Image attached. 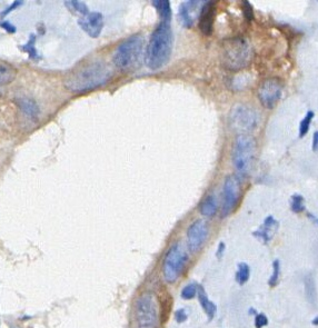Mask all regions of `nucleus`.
<instances>
[{
  "mask_svg": "<svg viewBox=\"0 0 318 328\" xmlns=\"http://www.w3.org/2000/svg\"><path fill=\"white\" fill-rule=\"evenodd\" d=\"M111 78V70L101 61L82 66L70 73L65 79V86L76 94L90 92L107 84Z\"/></svg>",
  "mask_w": 318,
  "mask_h": 328,
  "instance_id": "nucleus-1",
  "label": "nucleus"
},
{
  "mask_svg": "<svg viewBox=\"0 0 318 328\" xmlns=\"http://www.w3.org/2000/svg\"><path fill=\"white\" fill-rule=\"evenodd\" d=\"M174 37L169 22L161 21L151 34L147 46L145 63L151 70H157L168 63L173 51Z\"/></svg>",
  "mask_w": 318,
  "mask_h": 328,
  "instance_id": "nucleus-2",
  "label": "nucleus"
},
{
  "mask_svg": "<svg viewBox=\"0 0 318 328\" xmlns=\"http://www.w3.org/2000/svg\"><path fill=\"white\" fill-rule=\"evenodd\" d=\"M221 64L230 71L247 67L253 59V49L244 38H230L221 45Z\"/></svg>",
  "mask_w": 318,
  "mask_h": 328,
  "instance_id": "nucleus-3",
  "label": "nucleus"
},
{
  "mask_svg": "<svg viewBox=\"0 0 318 328\" xmlns=\"http://www.w3.org/2000/svg\"><path fill=\"white\" fill-rule=\"evenodd\" d=\"M144 39L140 36H131L122 41L113 52V64L121 71H130L137 67L142 56Z\"/></svg>",
  "mask_w": 318,
  "mask_h": 328,
  "instance_id": "nucleus-4",
  "label": "nucleus"
},
{
  "mask_svg": "<svg viewBox=\"0 0 318 328\" xmlns=\"http://www.w3.org/2000/svg\"><path fill=\"white\" fill-rule=\"evenodd\" d=\"M256 153V142L251 136L241 134L237 137L232 148V164L240 177L247 176L253 166Z\"/></svg>",
  "mask_w": 318,
  "mask_h": 328,
  "instance_id": "nucleus-5",
  "label": "nucleus"
},
{
  "mask_svg": "<svg viewBox=\"0 0 318 328\" xmlns=\"http://www.w3.org/2000/svg\"><path fill=\"white\" fill-rule=\"evenodd\" d=\"M187 259V253L182 245L175 244L170 247L163 264V274L166 282L169 284L176 282Z\"/></svg>",
  "mask_w": 318,
  "mask_h": 328,
  "instance_id": "nucleus-6",
  "label": "nucleus"
},
{
  "mask_svg": "<svg viewBox=\"0 0 318 328\" xmlns=\"http://www.w3.org/2000/svg\"><path fill=\"white\" fill-rule=\"evenodd\" d=\"M230 126L235 130L248 132L254 130L258 122V116L253 108L238 104L232 107L229 115Z\"/></svg>",
  "mask_w": 318,
  "mask_h": 328,
  "instance_id": "nucleus-7",
  "label": "nucleus"
},
{
  "mask_svg": "<svg viewBox=\"0 0 318 328\" xmlns=\"http://www.w3.org/2000/svg\"><path fill=\"white\" fill-rule=\"evenodd\" d=\"M136 321L139 328H155L158 322L157 307L151 295L146 294L137 301Z\"/></svg>",
  "mask_w": 318,
  "mask_h": 328,
  "instance_id": "nucleus-8",
  "label": "nucleus"
},
{
  "mask_svg": "<svg viewBox=\"0 0 318 328\" xmlns=\"http://www.w3.org/2000/svg\"><path fill=\"white\" fill-rule=\"evenodd\" d=\"M283 94V83L278 78H267L258 88V99L265 108L273 109Z\"/></svg>",
  "mask_w": 318,
  "mask_h": 328,
  "instance_id": "nucleus-9",
  "label": "nucleus"
},
{
  "mask_svg": "<svg viewBox=\"0 0 318 328\" xmlns=\"http://www.w3.org/2000/svg\"><path fill=\"white\" fill-rule=\"evenodd\" d=\"M240 186L239 179L236 176H228L225 179L224 188H222V207L221 215L222 217L228 216L234 211L239 199Z\"/></svg>",
  "mask_w": 318,
  "mask_h": 328,
  "instance_id": "nucleus-10",
  "label": "nucleus"
},
{
  "mask_svg": "<svg viewBox=\"0 0 318 328\" xmlns=\"http://www.w3.org/2000/svg\"><path fill=\"white\" fill-rule=\"evenodd\" d=\"M208 236V226L204 220L198 219L189 226L187 230V244L191 251L195 253L201 249Z\"/></svg>",
  "mask_w": 318,
  "mask_h": 328,
  "instance_id": "nucleus-11",
  "label": "nucleus"
},
{
  "mask_svg": "<svg viewBox=\"0 0 318 328\" xmlns=\"http://www.w3.org/2000/svg\"><path fill=\"white\" fill-rule=\"evenodd\" d=\"M78 25L90 37L97 38L102 34L104 28V17L98 11L89 12L86 16L79 18Z\"/></svg>",
  "mask_w": 318,
  "mask_h": 328,
  "instance_id": "nucleus-12",
  "label": "nucleus"
},
{
  "mask_svg": "<svg viewBox=\"0 0 318 328\" xmlns=\"http://www.w3.org/2000/svg\"><path fill=\"white\" fill-rule=\"evenodd\" d=\"M202 1H185L179 7V19L186 28H191L196 18L201 15Z\"/></svg>",
  "mask_w": 318,
  "mask_h": 328,
  "instance_id": "nucleus-13",
  "label": "nucleus"
},
{
  "mask_svg": "<svg viewBox=\"0 0 318 328\" xmlns=\"http://www.w3.org/2000/svg\"><path fill=\"white\" fill-rule=\"evenodd\" d=\"M213 18H215V2H204L202 6L201 15H199V28H201L204 35H212L213 27Z\"/></svg>",
  "mask_w": 318,
  "mask_h": 328,
  "instance_id": "nucleus-14",
  "label": "nucleus"
},
{
  "mask_svg": "<svg viewBox=\"0 0 318 328\" xmlns=\"http://www.w3.org/2000/svg\"><path fill=\"white\" fill-rule=\"evenodd\" d=\"M278 225V221L273 216H268L264 220V224L260 226L259 229L254 232V236L262 239L264 242H268L273 238L274 232L277 230Z\"/></svg>",
  "mask_w": 318,
  "mask_h": 328,
  "instance_id": "nucleus-15",
  "label": "nucleus"
},
{
  "mask_svg": "<svg viewBox=\"0 0 318 328\" xmlns=\"http://www.w3.org/2000/svg\"><path fill=\"white\" fill-rule=\"evenodd\" d=\"M16 103L19 106V108L22 110V112L26 113V115L29 118H31V119L36 120L38 116H39V107H38L36 102L32 101V99L22 97V98L17 99Z\"/></svg>",
  "mask_w": 318,
  "mask_h": 328,
  "instance_id": "nucleus-16",
  "label": "nucleus"
},
{
  "mask_svg": "<svg viewBox=\"0 0 318 328\" xmlns=\"http://www.w3.org/2000/svg\"><path fill=\"white\" fill-rule=\"evenodd\" d=\"M197 295H198L199 303H201L203 310L205 311L206 315L208 317V320L212 321V318H213V316H215L216 311H217L216 305L211 301L210 298H208V296H207L206 293H205V289H204L202 286L198 287Z\"/></svg>",
  "mask_w": 318,
  "mask_h": 328,
  "instance_id": "nucleus-17",
  "label": "nucleus"
},
{
  "mask_svg": "<svg viewBox=\"0 0 318 328\" xmlns=\"http://www.w3.org/2000/svg\"><path fill=\"white\" fill-rule=\"evenodd\" d=\"M17 71L10 64L0 60V86L8 85L16 78Z\"/></svg>",
  "mask_w": 318,
  "mask_h": 328,
  "instance_id": "nucleus-18",
  "label": "nucleus"
},
{
  "mask_svg": "<svg viewBox=\"0 0 318 328\" xmlns=\"http://www.w3.org/2000/svg\"><path fill=\"white\" fill-rule=\"evenodd\" d=\"M217 208H218V203L213 195H210V196H207L205 199H204L203 203L201 204V207H199L202 215L206 217H212L215 215Z\"/></svg>",
  "mask_w": 318,
  "mask_h": 328,
  "instance_id": "nucleus-19",
  "label": "nucleus"
},
{
  "mask_svg": "<svg viewBox=\"0 0 318 328\" xmlns=\"http://www.w3.org/2000/svg\"><path fill=\"white\" fill-rule=\"evenodd\" d=\"M153 4L157 9L159 17L163 22H169L172 19V7L168 0H158V1H153Z\"/></svg>",
  "mask_w": 318,
  "mask_h": 328,
  "instance_id": "nucleus-20",
  "label": "nucleus"
},
{
  "mask_svg": "<svg viewBox=\"0 0 318 328\" xmlns=\"http://www.w3.org/2000/svg\"><path fill=\"white\" fill-rule=\"evenodd\" d=\"M305 292H306V297L308 301L312 304L316 303V285H315V279L312 275H307L305 277Z\"/></svg>",
  "mask_w": 318,
  "mask_h": 328,
  "instance_id": "nucleus-21",
  "label": "nucleus"
},
{
  "mask_svg": "<svg viewBox=\"0 0 318 328\" xmlns=\"http://www.w3.org/2000/svg\"><path fill=\"white\" fill-rule=\"evenodd\" d=\"M35 44H36V35L31 34L29 37V40L27 41V44L20 46V49L22 51L27 52L28 56H29V58L34 59V60H38V59H40V57H39V55H38V51L36 49Z\"/></svg>",
  "mask_w": 318,
  "mask_h": 328,
  "instance_id": "nucleus-22",
  "label": "nucleus"
},
{
  "mask_svg": "<svg viewBox=\"0 0 318 328\" xmlns=\"http://www.w3.org/2000/svg\"><path fill=\"white\" fill-rule=\"evenodd\" d=\"M249 275H250L249 266L246 263L238 264V270H237V276H236L238 284L244 285L245 283H247V280L249 279Z\"/></svg>",
  "mask_w": 318,
  "mask_h": 328,
  "instance_id": "nucleus-23",
  "label": "nucleus"
},
{
  "mask_svg": "<svg viewBox=\"0 0 318 328\" xmlns=\"http://www.w3.org/2000/svg\"><path fill=\"white\" fill-rule=\"evenodd\" d=\"M314 116H315L314 111L310 110L306 113L305 118H304V119L301 121V125H300V137L301 138H303V137L307 134L308 130H310L311 122L313 120V118H314Z\"/></svg>",
  "mask_w": 318,
  "mask_h": 328,
  "instance_id": "nucleus-24",
  "label": "nucleus"
},
{
  "mask_svg": "<svg viewBox=\"0 0 318 328\" xmlns=\"http://www.w3.org/2000/svg\"><path fill=\"white\" fill-rule=\"evenodd\" d=\"M291 208L294 213H302L305 211V205H304V197L302 195L295 194L292 196V204H291Z\"/></svg>",
  "mask_w": 318,
  "mask_h": 328,
  "instance_id": "nucleus-25",
  "label": "nucleus"
},
{
  "mask_svg": "<svg viewBox=\"0 0 318 328\" xmlns=\"http://www.w3.org/2000/svg\"><path fill=\"white\" fill-rule=\"evenodd\" d=\"M197 292H198L197 285L195 283L189 284L186 287H184V289L182 291V298L189 301V299H193L195 296H196Z\"/></svg>",
  "mask_w": 318,
  "mask_h": 328,
  "instance_id": "nucleus-26",
  "label": "nucleus"
},
{
  "mask_svg": "<svg viewBox=\"0 0 318 328\" xmlns=\"http://www.w3.org/2000/svg\"><path fill=\"white\" fill-rule=\"evenodd\" d=\"M65 3L67 4L68 7L73 8L75 11L82 13L83 16H86L87 13H89L88 7L86 6V3L83 2V1H75V0H73V1H66Z\"/></svg>",
  "mask_w": 318,
  "mask_h": 328,
  "instance_id": "nucleus-27",
  "label": "nucleus"
},
{
  "mask_svg": "<svg viewBox=\"0 0 318 328\" xmlns=\"http://www.w3.org/2000/svg\"><path fill=\"white\" fill-rule=\"evenodd\" d=\"M279 274H281V263H279L278 259H276L273 263V275L268 280L269 286H276L279 280Z\"/></svg>",
  "mask_w": 318,
  "mask_h": 328,
  "instance_id": "nucleus-28",
  "label": "nucleus"
},
{
  "mask_svg": "<svg viewBox=\"0 0 318 328\" xmlns=\"http://www.w3.org/2000/svg\"><path fill=\"white\" fill-rule=\"evenodd\" d=\"M243 11H244V16L247 19L248 21H251L254 18V12H253V7L249 3V1H244L243 2Z\"/></svg>",
  "mask_w": 318,
  "mask_h": 328,
  "instance_id": "nucleus-29",
  "label": "nucleus"
},
{
  "mask_svg": "<svg viewBox=\"0 0 318 328\" xmlns=\"http://www.w3.org/2000/svg\"><path fill=\"white\" fill-rule=\"evenodd\" d=\"M268 324V320L264 314H259V315L256 316L255 318V326L256 328H263Z\"/></svg>",
  "mask_w": 318,
  "mask_h": 328,
  "instance_id": "nucleus-30",
  "label": "nucleus"
},
{
  "mask_svg": "<svg viewBox=\"0 0 318 328\" xmlns=\"http://www.w3.org/2000/svg\"><path fill=\"white\" fill-rule=\"evenodd\" d=\"M0 27L3 28V29L6 31H8L9 34H15V32H16V27L9 21H6V20L0 21Z\"/></svg>",
  "mask_w": 318,
  "mask_h": 328,
  "instance_id": "nucleus-31",
  "label": "nucleus"
},
{
  "mask_svg": "<svg viewBox=\"0 0 318 328\" xmlns=\"http://www.w3.org/2000/svg\"><path fill=\"white\" fill-rule=\"evenodd\" d=\"M187 318H188V314L186 312V310H178L176 312V321L178 323H184L185 321H187Z\"/></svg>",
  "mask_w": 318,
  "mask_h": 328,
  "instance_id": "nucleus-32",
  "label": "nucleus"
},
{
  "mask_svg": "<svg viewBox=\"0 0 318 328\" xmlns=\"http://www.w3.org/2000/svg\"><path fill=\"white\" fill-rule=\"evenodd\" d=\"M22 3H23L22 1H15L12 4H10V6H9V7L6 9V10L1 12V17L7 16L9 12H11L12 10H15V9H16L17 7H19V6H20V4H22Z\"/></svg>",
  "mask_w": 318,
  "mask_h": 328,
  "instance_id": "nucleus-33",
  "label": "nucleus"
},
{
  "mask_svg": "<svg viewBox=\"0 0 318 328\" xmlns=\"http://www.w3.org/2000/svg\"><path fill=\"white\" fill-rule=\"evenodd\" d=\"M312 149L316 151L318 149V131L314 132V136H313V144H312Z\"/></svg>",
  "mask_w": 318,
  "mask_h": 328,
  "instance_id": "nucleus-34",
  "label": "nucleus"
},
{
  "mask_svg": "<svg viewBox=\"0 0 318 328\" xmlns=\"http://www.w3.org/2000/svg\"><path fill=\"white\" fill-rule=\"evenodd\" d=\"M224 251H225V244L224 242H220L219 246H218V249H217V257L218 258H220L222 254H224Z\"/></svg>",
  "mask_w": 318,
  "mask_h": 328,
  "instance_id": "nucleus-35",
  "label": "nucleus"
},
{
  "mask_svg": "<svg viewBox=\"0 0 318 328\" xmlns=\"http://www.w3.org/2000/svg\"><path fill=\"white\" fill-rule=\"evenodd\" d=\"M308 217H310L313 221L316 222V224H318V217H316L314 215H312V214H308Z\"/></svg>",
  "mask_w": 318,
  "mask_h": 328,
  "instance_id": "nucleus-36",
  "label": "nucleus"
},
{
  "mask_svg": "<svg viewBox=\"0 0 318 328\" xmlns=\"http://www.w3.org/2000/svg\"><path fill=\"white\" fill-rule=\"evenodd\" d=\"M312 324H313V325H315V326H318V316L315 317L314 320L312 321Z\"/></svg>",
  "mask_w": 318,
  "mask_h": 328,
  "instance_id": "nucleus-37",
  "label": "nucleus"
}]
</instances>
